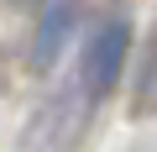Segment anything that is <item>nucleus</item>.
Wrapping results in <instances>:
<instances>
[{"mask_svg": "<svg viewBox=\"0 0 157 152\" xmlns=\"http://www.w3.org/2000/svg\"><path fill=\"white\" fill-rule=\"evenodd\" d=\"M131 63V11L115 6L105 11L89 32H84V47H78V95H84V105H100L115 95L121 73Z\"/></svg>", "mask_w": 157, "mask_h": 152, "instance_id": "1", "label": "nucleus"}, {"mask_svg": "<svg viewBox=\"0 0 157 152\" xmlns=\"http://www.w3.org/2000/svg\"><path fill=\"white\" fill-rule=\"evenodd\" d=\"M84 21V0H42L37 6V26H32V47H26V63L32 73H47L63 53H68V37Z\"/></svg>", "mask_w": 157, "mask_h": 152, "instance_id": "2", "label": "nucleus"}, {"mask_svg": "<svg viewBox=\"0 0 157 152\" xmlns=\"http://www.w3.org/2000/svg\"><path fill=\"white\" fill-rule=\"evenodd\" d=\"M136 110H157V32L147 42V58H141V73H136Z\"/></svg>", "mask_w": 157, "mask_h": 152, "instance_id": "3", "label": "nucleus"}]
</instances>
